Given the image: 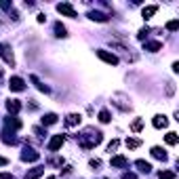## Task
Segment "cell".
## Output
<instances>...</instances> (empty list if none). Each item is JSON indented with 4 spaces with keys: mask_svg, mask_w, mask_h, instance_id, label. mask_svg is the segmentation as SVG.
Masks as SVG:
<instances>
[{
    "mask_svg": "<svg viewBox=\"0 0 179 179\" xmlns=\"http://www.w3.org/2000/svg\"><path fill=\"white\" fill-rule=\"evenodd\" d=\"M152 154H154L156 158H162V160H164V158H167V154H164V152H162V150H160V148H154V150H152Z\"/></svg>",
    "mask_w": 179,
    "mask_h": 179,
    "instance_id": "7c38bea8",
    "label": "cell"
},
{
    "mask_svg": "<svg viewBox=\"0 0 179 179\" xmlns=\"http://www.w3.org/2000/svg\"><path fill=\"white\" fill-rule=\"evenodd\" d=\"M57 11H59V13H65V15H70V17H76V11L72 9L70 4H59V6H57Z\"/></svg>",
    "mask_w": 179,
    "mask_h": 179,
    "instance_id": "277c9868",
    "label": "cell"
},
{
    "mask_svg": "<svg viewBox=\"0 0 179 179\" xmlns=\"http://www.w3.org/2000/svg\"><path fill=\"white\" fill-rule=\"evenodd\" d=\"M47 179H55V177H47Z\"/></svg>",
    "mask_w": 179,
    "mask_h": 179,
    "instance_id": "cb8c5ba5",
    "label": "cell"
},
{
    "mask_svg": "<svg viewBox=\"0 0 179 179\" xmlns=\"http://www.w3.org/2000/svg\"><path fill=\"white\" fill-rule=\"evenodd\" d=\"M0 179H13V177L9 175V173H2V175H0Z\"/></svg>",
    "mask_w": 179,
    "mask_h": 179,
    "instance_id": "7402d4cb",
    "label": "cell"
},
{
    "mask_svg": "<svg viewBox=\"0 0 179 179\" xmlns=\"http://www.w3.org/2000/svg\"><path fill=\"white\" fill-rule=\"evenodd\" d=\"M145 48H150V51H158V48H160V42H150V44H145Z\"/></svg>",
    "mask_w": 179,
    "mask_h": 179,
    "instance_id": "ac0fdd59",
    "label": "cell"
},
{
    "mask_svg": "<svg viewBox=\"0 0 179 179\" xmlns=\"http://www.w3.org/2000/svg\"><path fill=\"white\" fill-rule=\"evenodd\" d=\"M127 145H129V148H137L139 141H137V139H127Z\"/></svg>",
    "mask_w": 179,
    "mask_h": 179,
    "instance_id": "ffe728a7",
    "label": "cell"
},
{
    "mask_svg": "<svg viewBox=\"0 0 179 179\" xmlns=\"http://www.w3.org/2000/svg\"><path fill=\"white\" fill-rule=\"evenodd\" d=\"M0 164H6V160H4V158H0Z\"/></svg>",
    "mask_w": 179,
    "mask_h": 179,
    "instance_id": "603a6c76",
    "label": "cell"
},
{
    "mask_svg": "<svg viewBox=\"0 0 179 179\" xmlns=\"http://www.w3.org/2000/svg\"><path fill=\"white\" fill-rule=\"evenodd\" d=\"M177 27H179L177 21H169V23H167V30H171V32H173V30H177Z\"/></svg>",
    "mask_w": 179,
    "mask_h": 179,
    "instance_id": "d6986e66",
    "label": "cell"
},
{
    "mask_svg": "<svg viewBox=\"0 0 179 179\" xmlns=\"http://www.w3.org/2000/svg\"><path fill=\"white\" fill-rule=\"evenodd\" d=\"M61 143H63V135H55L53 139H51V143H48V150H57V148H61Z\"/></svg>",
    "mask_w": 179,
    "mask_h": 179,
    "instance_id": "6da1fadb",
    "label": "cell"
},
{
    "mask_svg": "<svg viewBox=\"0 0 179 179\" xmlns=\"http://www.w3.org/2000/svg\"><path fill=\"white\" fill-rule=\"evenodd\" d=\"M167 143L175 145V143H177V135H175V133H169V135H167Z\"/></svg>",
    "mask_w": 179,
    "mask_h": 179,
    "instance_id": "5bb4252c",
    "label": "cell"
},
{
    "mask_svg": "<svg viewBox=\"0 0 179 179\" xmlns=\"http://www.w3.org/2000/svg\"><path fill=\"white\" fill-rule=\"evenodd\" d=\"M112 164H114V167H124V164H127V158L116 156V158H112Z\"/></svg>",
    "mask_w": 179,
    "mask_h": 179,
    "instance_id": "ba28073f",
    "label": "cell"
},
{
    "mask_svg": "<svg viewBox=\"0 0 179 179\" xmlns=\"http://www.w3.org/2000/svg\"><path fill=\"white\" fill-rule=\"evenodd\" d=\"M9 86H11V91H21V89H23V80L17 78V76H13L11 82H9Z\"/></svg>",
    "mask_w": 179,
    "mask_h": 179,
    "instance_id": "7a4b0ae2",
    "label": "cell"
},
{
    "mask_svg": "<svg viewBox=\"0 0 179 179\" xmlns=\"http://www.w3.org/2000/svg\"><path fill=\"white\" fill-rule=\"evenodd\" d=\"M76 122H80V116L78 114H70L68 116V124H76Z\"/></svg>",
    "mask_w": 179,
    "mask_h": 179,
    "instance_id": "4fadbf2b",
    "label": "cell"
},
{
    "mask_svg": "<svg viewBox=\"0 0 179 179\" xmlns=\"http://www.w3.org/2000/svg\"><path fill=\"white\" fill-rule=\"evenodd\" d=\"M99 120H101V122H110V112H107V110H103V112L99 114Z\"/></svg>",
    "mask_w": 179,
    "mask_h": 179,
    "instance_id": "9a60e30c",
    "label": "cell"
},
{
    "mask_svg": "<svg viewBox=\"0 0 179 179\" xmlns=\"http://www.w3.org/2000/svg\"><path fill=\"white\" fill-rule=\"evenodd\" d=\"M55 32H57V36H65V27H63L61 23H57L55 25Z\"/></svg>",
    "mask_w": 179,
    "mask_h": 179,
    "instance_id": "e0dca14e",
    "label": "cell"
},
{
    "mask_svg": "<svg viewBox=\"0 0 179 179\" xmlns=\"http://www.w3.org/2000/svg\"><path fill=\"white\" fill-rule=\"evenodd\" d=\"M42 173H44V169H34V171H30V173H27V179H36V177H40V175H42Z\"/></svg>",
    "mask_w": 179,
    "mask_h": 179,
    "instance_id": "8992f818",
    "label": "cell"
},
{
    "mask_svg": "<svg viewBox=\"0 0 179 179\" xmlns=\"http://www.w3.org/2000/svg\"><path fill=\"white\" fill-rule=\"evenodd\" d=\"M97 55L101 57L103 61H107V63H118V59L114 57V55H110V53H106V51H97Z\"/></svg>",
    "mask_w": 179,
    "mask_h": 179,
    "instance_id": "3957f363",
    "label": "cell"
},
{
    "mask_svg": "<svg viewBox=\"0 0 179 179\" xmlns=\"http://www.w3.org/2000/svg\"><path fill=\"white\" fill-rule=\"evenodd\" d=\"M137 167L141 169L143 173H150V169H152L150 164H148V162H143V160H137Z\"/></svg>",
    "mask_w": 179,
    "mask_h": 179,
    "instance_id": "8fae6325",
    "label": "cell"
},
{
    "mask_svg": "<svg viewBox=\"0 0 179 179\" xmlns=\"http://www.w3.org/2000/svg\"><path fill=\"white\" fill-rule=\"evenodd\" d=\"M57 122V116L55 114H47L44 118H42V124H55Z\"/></svg>",
    "mask_w": 179,
    "mask_h": 179,
    "instance_id": "52a82bcc",
    "label": "cell"
},
{
    "mask_svg": "<svg viewBox=\"0 0 179 179\" xmlns=\"http://www.w3.org/2000/svg\"><path fill=\"white\" fill-rule=\"evenodd\" d=\"M154 127H156V129L167 127V118H164V116H156V118H154Z\"/></svg>",
    "mask_w": 179,
    "mask_h": 179,
    "instance_id": "5b68a950",
    "label": "cell"
},
{
    "mask_svg": "<svg viewBox=\"0 0 179 179\" xmlns=\"http://www.w3.org/2000/svg\"><path fill=\"white\" fill-rule=\"evenodd\" d=\"M154 13H156V6H148V9H143V17H145V19H150Z\"/></svg>",
    "mask_w": 179,
    "mask_h": 179,
    "instance_id": "30bf717a",
    "label": "cell"
},
{
    "mask_svg": "<svg viewBox=\"0 0 179 179\" xmlns=\"http://www.w3.org/2000/svg\"><path fill=\"white\" fill-rule=\"evenodd\" d=\"M160 179H175V173L173 171H164V173H160Z\"/></svg>",
    "mask_w": 179,
    "mask_h": 179,
    "instance_id": "2e32d148",
    "label": "cell"
},
{
    "mask_svg": "<svg viewBox=\"0 0 179 179\" xmlns=\"http://www.w3.org/2000/svg\"><path fill=\"white\" fill-rule=\"evenodd\" d=\"M6 107H9V112H19V107H21V106L13 99V101H9V103H6Z\"/></svg>",
    "mask_w": 179,
    "mask_h": 179,
    "instance_id": "9c48e42d",
    "label": "cell"
},
{
    "mask_svg": "<svg viewBox=\"0 0 179 179\" xmlns=\"http://www.w3.org/2000/svg\"><path fill=\"white\" fill-rule=\"evenodd\" d=\"M141 129V120H137V122H133V131H139Z\"/></svg>",
    "mask_w": 179,
    "mask_h": 179,
    "instance_id": "44dd1931",
    "label": "cell"
}]
</instances>
